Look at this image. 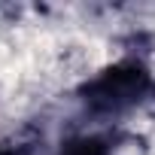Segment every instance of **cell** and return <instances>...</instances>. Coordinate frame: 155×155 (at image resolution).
<instances>
[{
    "mask_svg": "<svg viewBox=\"0 0 155 155\" xmlns=\"http://www.w3.org/2000/svg\"><path fill=\"white\" fill-rule=\"evenodd\" d=\"M137 91H140V76H137V70H113L110 76H104V79L97 82V97H94V104L119 107V104L131 101Z\"/></svg>",
    "mask_w": 155,
    "mask_h": 155,
    "instance_id": "cell-1",
    "label": "cell"
},
{
    "mask_svg": "<svg viewBox=\"0 0 155 155\" xmlns=\"http://www.w3.org/2000/svg\"><path fill=\"white\" fill-rule=\"evenodd\" d=\"M61 155H107V146L94 137H79V140H70Z\"/></svg>",
    "mask_w": 155,
    "mask_h": 155,
    "instance_id": "cell-2",
    "label": "cell"
}]
</instances>
